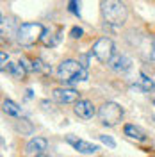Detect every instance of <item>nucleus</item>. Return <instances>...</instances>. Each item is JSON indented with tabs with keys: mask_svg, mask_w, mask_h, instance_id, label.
<instances>
[{
	"mask_svg": "<svg viewBox=\"0 0 155 157\" xmlns=\"http://www.w3.org/2000/svg\"><path fill=\"white\" fill-rule=\"evenodd\" d=\"M102 16L105 20V23L112 25V27H119L127 21L128 11L121 0H104L102 2Z\"/></svg>",
	"mask_w": 155,
	"mask_h": 157,
	"instance_id": "f257e3e1",
	"label": "nucleus"
},
{
	"mask_svg": "<svg viewBox=\"0 0 155 157\" xmlns=\"http://www.w3.org/2000/svg\"><path fill=\"white\" fill-rule=\"evenodd\" d=\"M45 34V27L39 21H29V23H21L16 32V41L21 47H32L38 41H41Z\"/></svg>",
	"mask_w": 155,
	"mask_h": 157,
	"instance_id": "f03ea898",
	"label": "nucleus"
},
{
	"mask_svg": "<svg viewBox=\"0 0 155 157\" xmlns=\"http://www.w3.org/2000/svg\"><path fill=\"white\" fill-rule=\"evenodd\" d=\"M98 118L102 121V125L105 127H114L123 120V107L116 102H105L102 104V107L98 109Z\"/></svg>",
	"mask_w": 155,
	"mask_h": 157,
	"instance_id": "7ed1b4c3",
	"label": "nucleus"
},
{
	"mask_svg": "<svg viewBox=\"0 0 155 157\" xmlns=\"http://www.w3.org/2000/svg\"><path fill=\"white\" fill-rule=\"evenodd\" d=\"M84 68V64L80 61H75V59H64L61 64L57 66V77L62 84L70 86V82L73 80V77L77 75L80 70Z\"/></svg>",
	"mask_w": 155,
	"mask_h": 157,
	"instance_id": "20e7f679",
	"label": "nucleus"
},
{
	"mask_svg": "<svg viewBox=\"0 0 155 157\" xmlns=\"http://www.w3.org/2000/svg\"><path fill=\"white\" fill-rule=\"evenodd\" d=\"M91 54L98 59V61H102V63H109L112 56L116 54L114 52V43H112V39L109 38H100L93 45V48H91Z\"/></svg>",
	"mask_w": 155,
	"mask_h": 157,
	"instance_id": "39448f33",
	"label": "nucleus"
},
{
	"mask_svg": "<svg viewBox=\"0 0 155 157\" xmlns=\"http://www.w3.org/2000/svg\"><path fill=\"white\" fill-rule=\"evenodd\" d=\"M47 150H48V141L41 136H36L27 141V145H25V155L39 157V155H43Z\"/></svg>",
	"mask_w": 155,
	"mask_h": 157,
	"instance_id": "423d86ee",
	"label": "nucleus"
},
{
	"mask_svg": "<svg viewBox=\"0 0 155 157\" xmlns=\"http://www.w3.org/2000/svg\"><path fill=\"white\" fill-rule=\"evenodd\" d=\"M73 113L75 116H78L80 120H91V118L98 114L96 107L93 105L91 100H86V98H78L75 102V107H73Z\"/></svg>",
	"mask_w": 155,
	"mask_h": 157,
	"instance_id": "0eeeda50",
	"label": "nucleus"
},
{
	"mask_svg": "<svg viewBox=\"0 0 155 157\" xmlns=\"http://www.w3.org/2000/svg\"><path fill=\"white\" fill-rule=\"evenodd\" d=\"M52 97L55 102L59 104H75L78 98H80V93H78L75 88H57L52 91Z\"/></svg>",
	"mask_w": 155,
	"mask_h": 157,
	"instance_id": "6e6552de",
	"label": "nucleus"
},
{
	"mask_svg": "<svg viewBox=\"0 0 155 157\" xmlns=\"http://www.w3.org/2000/svg\"><path fill=\"white\" fill-rule=\"evenodd\" d=\"M66 143H68L73 150H77L78 154H84V155L96 154L98 150H100L96 145H93V143H89V141H84V139H78V137H75V136H68L66 137Z\"/></svg>",
	"mask_w": 155,
	"mask_h": 157,
	"instance_id": "1a4fd4ad",
	"label": "nucleus"
},
{
	"mask_svg": "<svg viewBox=\"0 0 155 157\" xmlns=\"http://www.w3.org/2000/svg\"><path fill=\"white\" fill-rule=\"evenodd\" d=\"M107 64H109V68L112 70V71H116V73H125V71H128V70L132 68V61L127 56H123V54H114L112 59Z\"/></svg>",
	"mask_w": 155,
	"mask_h": 157,
	"instance_id": "9d476101",
	"label": "nucleus"
},
{
	"mask_svg": "<svg viewBox=\"0 0 155 157\" xmlns=\"http://www.w3.org/2000/svg\"><path fill=\"white\" fill-rule=\"evenodd\" d=\"M123 134H125L128 139H134V141H139V143H145L146 139V132L139 125H134V123H125L123 125Z\"/></svg>",
	"mask_w": 155,
	"mask_h": 157,
	"instance_id": "9b49d317",
	"label": "nucleus"
},
{
	"mask_svg": "<svg viewBox=\"0 0 155 157\" xmlns=\"http://www.w3.org/2000/svg\"><path fill=\"white\" fill-rule=\"evenodd\" d=\"M62 39V29L59 27L55 32L52 29L45 30V34H43V38H41V41H43V45L45 47H55V45H59V41Z\"/></svg>",
	"mask_w": 155,
	"mask_h": 157,
	"instance_id": "f8f14e48",
	"label": "nucleus"
},
{
	"mask_svg": "<svg viewBox=\"0 0 155 157\" xmlns=\"http://www.w3.org/2000/svg\"><path fill=\"white\" fill-rule=\"evenodd\" d=\"M2 111H4L7 116H13V118L21 116V107H20L16 102H13L11 98H4V102H2Z\"/></svg>",
	"mask_w": 155,
	"mask_h": 157,
	"instance_id": "ddd939ff",
	"label": "nucleus"
},
{
	"mask_svg": "<svg viewBox=\"0 0 155 157\" xmlns=\"http://www.w3.org/2000/svg\"><path fill=\"white\" fill-rule=\"evenodd\" d=\"M14 128L21 132V134H30L32 132V125H30L27 120H16L14 121Z\"/></svg>",
	"mask_w": 155,
	"mask_h": 157,
	"instance_id": "4468645a",
	"label": "nucleus"
},
{
	"mask_svg": "<svg viewBox=\"0 0 155 157\" xmlns=\"http://www.w3.org/2000/svg\"><path fill=\"white\" fill-rule=\"evenodd\" d=\"M32 63H34V71H36V73H50V71H52V68H48L41 59H34Z\"/></svg>",
	"mask_w": 155,
	"mask_h": 157,
	"instance_id": "2eb2a0df",
	"label": "nucleus"
},
{
	"mask_svg": "<svg viewBox=\"0 0 155 157\" xmlns=\"http://www.w3.org/2000/svg\"><path fill=\"white\" fill-rule=\"evenodd\" d=\"M68 11L73 14V16L80 18V0H70L68 2Z\"/></svg>",
	"mask_w": 155,
	"mask_h": 157,
	"instance_id": "dca6fc26",
	"label": "nucleus"
},
{
	"mask_svg": "<svg viewBox=\"0 0 155 157\" xmlns=\"http://www.w3.org/2000/svg\"><path fill=\"white\" fill-rule=\"evenodd\" d=\"M139 77H141V84H143V89H145V91H152V89L155 88L153 80L148 77L146 73H139Z\"/></svg>",
	"mask_w": 155,
	"mask_h": 157,
	"instance_id": "f3484780",
	"label": "nucleus"
},
{
	"mask_svg": "<svg viewBox=\"0 0 155 157\" xmlns=\"http://www.w3.org/2000/svg\"><path fill=\"white\" fill-rule=\"evenodd\" d=\"M98 139H100V141H102L105 147H109V148H116V141H114V139H112L111 136H107V134H100V136H98Z\"/></svg>",
	"mask_w": 155,
	"mask_h": 157,
	"instance_id": "a211bd4d",
	"label": "nucleus"
},
{
	"mask_svg": "<svg viewBox=\"0 0 155 157\" xmlns=\"http://www.w3.org/2000/svg\"><path fill=\"white\" fill-rule=\"evenodd\" d=\"M82 36H84V29H82V27H77V25H75L73 29L70 30V38H73V39H80Z\"/></svg>",
	"mask_w": 155,
	"mask_h": 157,
	"instance_id": "6ab92c4d",
	"label": "nucleus"
},
{
	"mask_svg": "<svg viewBox=\"0 0 155 157\" xmlns=\"http://www.w3.org/2000/svg\"><path fill=\"white\" fill-rule=\"evenodd\" d=\"M7 61H9V56L6 54V50H2V52H0V66H2V71L7 66Z\"/></svg>",
	"mask_w": 155,
	"mask_h": 157,
	"instance_id": "aec40b11",
	"label": "nucleus"
},
{
	"mask_svg": "<svg viewBox=\"0 0 155 157\" xmlns=\"http://www.w3.org/2000/svg\"><path fill=\"white\" fill-rule=\"evenodd\" d=\"M150 57L155 61V39L152 41V47H150Z\"/></svg>",
	"mask_w": 155,
	"mask_h": 157,
	"instance_id": "412c9836",
	"label": "nucleus"
},
{
	"mask_svg": "<svg viewBox=\"0 0 155 157\" xmlns=\"http://www.w3.org/2000/svg\"><path fill=\"white\" fill-rule=\"evenodd\" d=\"M152 102H153V105H155V98H153V100H152Z\"/></svg>",
	"mask_w": 155,
	"mask_h": 157,
	"instance_id": "4be33fe9",
	"label": "nucleus"
},
{
	"mask_svg": "<svg viewBox=\"0 0 155 157\" xmlns=\"http://www.w3.org/2000/svg\"><path fill=\"white\" fill-rule=\"evenodd\" d=\"M153 118H155V114H153Z\"/></svg>",
	"mask_w": 155,
	"mask_h": 157,
	"instance_id": "5701e85b",
	"label": "nucleus"
}]
</instances>
